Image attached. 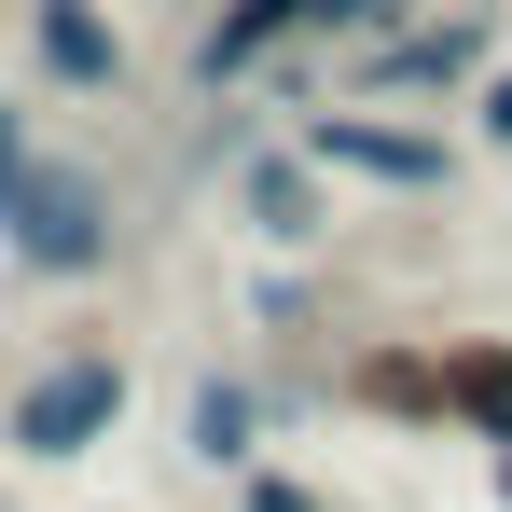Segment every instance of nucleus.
I'll list each match as a JSON object with an SVG mask.
<instances>
[{
    "label": "nucleus",
    "mask_w": 512,
    "mask_h": 512,
    "mask_svg": "<svg viewBox=\"0 0 512 512\" xmlns=\"http://www.w3.org/2000/svg\"><path fill=\"white\" fill-rule=\"evenodd\" d=\"M0 263H14V277H42V291H97V277L125 263V194H111L84 153H42L28 194L0 208Z\"/></svg>",
    "instance_id": "f257e3e1"
},
{
    "label": "nucleus",
    "mask_w": 512,
    "mask_h": 512,
    "mask_svg": "<svg viewBox=\"0 0 512 512\" xmlns=\"http://www.w3.org/2000/svg\"><path fill=\"white\" fill-rule=\"evenodd\" d=\"M457 111H471V139H485V153H512V56H499L471 97H457Z\"/></svg>",
    "instance_id": "2eb2a0df"
},
{
    "label": "nucleus",
    "mask_w": 512,
    "mask_h": 512,
    "mask_svg": "<svg viewBox=\"0 0 512 512\" xmlns=\"http://www.w3.org/2000/svg\"><path fill=\"white\" fill-rule=\"evenodd\" d=\"M291 139H305L333 180H360V194H402V208L457 194V139H443L429 111H388V97H319V111H291Z\"/></svg>",
    "instance_id": "7ed1b4c3"
},
{
    "label": "nucleus",
    "mask_w": 512,
    "mask_h": 512,
    "mask_svg": "<svg viewBox=\"0 0 512 512\" xmlns=\"http://www.w3.org/2000/svg\"><path fill=\"white\" fill-rule=\"evenodd\" d=\"M125 416H139V360H125V346H97V333H70L28 388H14V402H0V457L70 471V457H97Z\"/></svg>",
    "instance_id": "f03ea898"
},
{
    "label": "nucleus",
    "mask_w": 512,
    "mask_h": 512,
    "mask_svg": "<svg viewBox=\"0 0 512 512\" xmlns=\"http://www.w3.org/2000/svg\"><path fill=\"white\" fill-rule=\"evenodd\" d=\"M485 70H499V14H485V0H429L416 28H388V42H360V56H346V97L443 111V97H471Z\"/></svg>",
    "instance_id": "20e7f679"
},
{
    "label": "nucleus",
    "mask_w": 512,
    "mask_h": 512,
    "mask_svg": "<svg viewBox=\"0 0 512 512\" xmlns=\"http://www.w3.org/2000/svg\"><path fill=\"white\" fill-rule=\"evenodd\" d=\"M222 180H236V222H250L277 263H305L319 236H333V167H319L305 139H250Z\"/></svg>",
    "instance_id": "423d86ee"
},
{
    "label": "nucleus",
    "mask_w": 512,
    "mask_h": 512,
    "mask_svg": "<svg viewBox=\"0 0 512 512\" xmlns=\"http://www.w3.org/2000/svg\"><path fill=\"white\" fill-rule=\"evenodd\" d=\"M291 42H319V0H208L194 42H180V84L194 97H263V70Z\"/></svg>",
    "instance_id": "39448f33"
},
{
    "label": "nucleus",
    "mask_w": 512,
    "mask_h": 512,
    "mask_svg": "<svg viewBox=\"0 0 512 512\" xmlns=\"http://www.w3.org/2000/svg\"><path fill=\"white\" fill-rule=\"evenodd\" d=\"M277 416H291V388H263L250 360H208V374H194V402H180V443H194V471H222V485H236L263 443H277Z\"/></svg>",
    "instance_id": "1a4fd4ad"
},
{
    "label": "nucleus",
    "mask_w": 512,
    "mask_h": 512,
    "mask_svg": "<svg viewBox=\"0 0 512 512\" xmlns=\"http://www.w3.org/2000/svg\"><path fill=\"white\" fill-rule=\"evenodd\" d=\"M443 429L457 443H512V333H443Z\"/></svg>",
    "instance_id": "9d476101"
},
{
    "label": "nucleus",
    "mask_w": 512,
    "mask_h": 512,
    "mask_svg": "<svg viewBox=\"0 0 512 512\" xmlns=\"http://www.w3.org/2000/svg\"><path fill=\"white\" fill-rule=\"evenodd\" d=\"M236 512H333V499H319L305 471H277V457H250V471H236Z\"/></svg>",
    "instance_id": "ddd939ff"
},
{
    "label": "nucleus",
    "mask_w": 512,
    "mask_h": 512,
    "mask_svg": "<svg viewBox=\"0 0 512 512\" xmlns=\"http://www.w3.org/2000/svg\"><path fill=\"white\" fill-rule=\"evenodd\" d=\"M14 42L56 97H125L139 84V42L111 28V0H14Z\"/></svg>",
    "instance_id": "0eeeda50"
},
{
    "label": "nucleus",
    "mask_w": 512,
    "mask_h": 512,
    "mask_svg": "<svg viewBox=\"0 0 512 512\" xmlns=\"http://www.w3.org/2000/svg\"><path fill=\"white\" fill-rule=\"evenodd\" d=\"M28 167H42V111H28V97H0V208L28 194Z\"/></svg>",
    "instance_id": "4468645a"
},
{
    "label": "nucleus",
    "mask_w": 512,
    "mask_h": 512,
    "mask_svg": "<svg viewBox=\"0 0 512 512\" xmlns=\"http://www.w3.org/2000/svg\"><path fill=\"white\" fill-rule=\"evenodd\" d=\"M250 319H263V333H277V346H319V291H305L291 263L263 250V277H250Z\"/></svg>",
    "instance_id": "9b49d317"
},
{
    "label": "nucleus",
    "mask_w": 512,
    "mask_h": 512,
    "mask_svg": "<svg viewBox=\"0 0 512 512\" xmlns=\"http://www.w3.org/2000/svg\"><path fill=\"white\" fill-rule=\"evenodd\" d=\"M333 402L374 429H443V333H346Z\"/></svg>",
    "instance_id": "6e6552de"
},
{
    "label": "nucleus",
    "mask_w": 512,
    "mask_h": 512,
    "mask_svg": "<svg viewBox=\"0 0 512 512\" xmlns=\"http://www.w3.org/2000/svg\"><path fill=\"white\" fill-rule=\"evenodd\" d=\"M429 0H319V42L333 56H360V42H388V28H416Z\"/></svg>",
    "instance_id": "f8f14e48"
},
{
    "label": "nucleus",
    "mask_w": 512,
    "mask_h": 512,
    "mask_svg": "<svg viewBox=\"0 0 512 512\" xmlns=\"http://www.w3.org/2000/svg\"><path fill=\"white\" fill-rule=\"evenodd\" d=\"M0 512H14V499H0Z\"/></svg>",
    "instance_id": "f3484780"
},
{
    "label": "nucleus",
    "mask_w": 512,
    "mask_h": 512,
    "mask_svg": "<svg viewBox=\"0 0 512 512\" xmlns=\"http://www.w3.org/2000/svg\"><path fill=\"white\" fill-rule=\"evenodd\" d=\"M485 471H499V512H512V443H499V457H485Z\"/></svg>",
    "instance_id": "dca6fc26"
}]
</instances>
